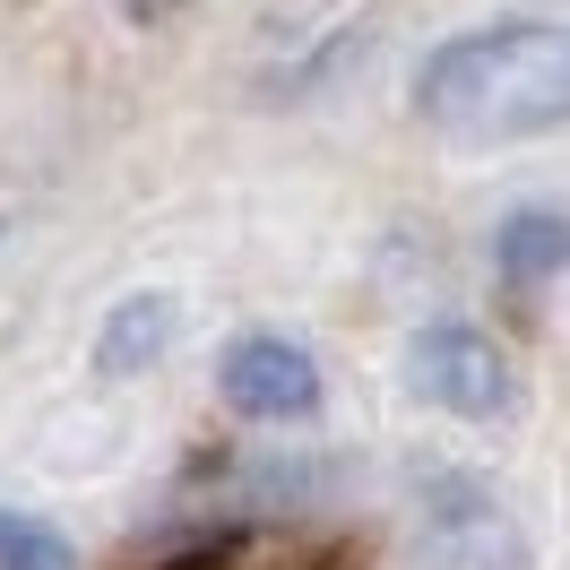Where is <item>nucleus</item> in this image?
<instances>
[{"mask_svg": "<svg viewBox=\"0 0 570 570\" xmlns=\"http://www.w3.org/2000/svg\"><path fill=\"white\" fill-rule=\"evenodd\" d=\"M0 570H78V553L61 535L27 519V510H0Z\"/></svg>", "mask_w": 570, "mask_h": 570, "instance_id": "0eeeda50", "label": "nucleus"}, {"mask_svg": "<svg viewBox=\"0 0 570 570\" xmlns=\"http://www.w3.org/2000/svg\"><path fill=\"white\" fill-rule=\"evenodd\" d=\"M216 390L250 424H303L321 406V363L303 355L294 337H243V346H225V363H216Z\"/></svg>", "mask_w": 570, "mask_h": 570, "instance_id": "20e7f679", "label": "nucleus"}, {"mask_svg": "<svg viewBox=\"0 0 570 570\" xmlns=\"http://www.w3.org/2000/svg\"><path fill=\"white\" fill-rule=\"evenodd\" d=\"M130 9H139V18H165V9H181V0H130Z\"/></svg>", "mask_w": 570, "mask_h": 570, "instance_id": "6e6552de", "label": "nucleus"}, {"mask_svg": "<svg viewBox=\"0 0 570 570\" xmlns=\"http://www.w3.org/2000/svg\"><path fill=\"white\" fill-rule=\"evenodd\" d=\"M415 112L441 139L510 147L544 139L570 112V36L562 18H493L475 36H450L415 70Z\"/></svg>", "mask_w": 570, "mask_h": 570, "instance_id": "f257e3e1", "label": "nucleus"}, {"mask_svg": "<svg viewBox=\"0 0 570 570\" xmlns=\"http://www.w3.org/2000/svg\"><path fill=\"white\" fill-rule=\"evenodd\" d=\"M424 562L432 570H519L528 544H519L510 510L475 475H432L424 484Z\"/></svg>", "mask_w": 570, "mask_h": 570, "instance_id": "f03ea898", "label": "nucleus"}, {"mask_svg": "<svg viewBox=\"0 0 570 570\" xmlns=\"http://www.w3.org/2000/svg\"><path fill=\"white\" fill-rule=\"evenodd\" d=\"M493 259H501L510 285H553V268H562V216L553 208H519L510 225H501Z\"/></svg>", "mask_w": 570, "mask_h": 570, "instance_id": "423d86ee", "label": "nucleus"}, {"mask_svg": "<svg viewBox=\"0 0 570 570\" xmlns=\"http://www.w3.org/2000/svg\"><path fill=\"white\" fill-rule=\"evenodd\" d=\"M406 381H415V397L450 406V415H493L501 397H510V355H501L484 328L432 321L424 337L406 346Z\"/></svg>", "mask_w": 570, "mask_h": 570, "instance_id": "7ed1b4c3", "label": "nucleus"}, {"mask_svg": "<svg viewBox=\"0 0 570 570\" xmlns=\"http://www.w3.org/2000/svg\"><path fill=\"white\" fill-rule=\"evenodd\" d=\"M165 346H174V303H165V294H121L105 321H96V363H105L112 381L147 372Z\"/></svg>", "mask_w": 570, "mask_h": 570, "instance_id": "39448f33", "label": "nucleus"}]
</instances>
